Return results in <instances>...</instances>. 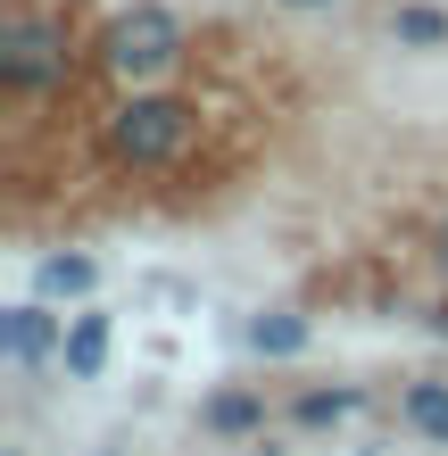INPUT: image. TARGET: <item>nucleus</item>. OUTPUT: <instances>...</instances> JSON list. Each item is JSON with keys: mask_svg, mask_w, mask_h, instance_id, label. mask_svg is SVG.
<instances>
[{"mask_svg": "<svg viewBox=\"0 0 448 456\" xmlns=\"http://www.w3.org/2000/svg\"><path fill=\"white\" fill-rule=\"evenodd\" d=\"M390 34L407 50H440L448 42V0H399V9H390Z\"/></svg>", "mask_w": 448, "mask_h": 456, "instance_id": "obj_11", "label": "nucleus"}, {"mask_svg": "<svg viewBox=\"0 0 448 456\" xmlns=\"http://www.w3.org/2000/svg\"><path fill=\"white\" fill-rule=\"evenodd\" d=\"M59 365H67V382H100V373H109V315H92V307L75 315Z\"/></svg>", "mask_w": 448, "mask_h": 456, "instance_id": "obj_5", "label": "nucleus"}, {"mask_svg": "<svg viewBox=\"0 0 448 456\" xmlns=\"http://www.w3.org/2000/svg\"><path fill=\"white\" fill-rule=\"evenodd\" d=\"M200 423H208L216 440H249V432H266V398H257V390H216V398L200 407Z\"/></svg>", "mask_w": 448, "mask_h": 456, "instance_id": "obj_8", "label": "nucleus"}, {"mask_svg": "<svg viewBox=\"0 0 448 456\" xmlns=\"http://www.w3.org/2000/svg\"><path fill=\"white\" fill-rule=\"evenodd\" d=\"M183 150H191V109L134 84V100L109 117V158H117V167H134V175H158V167H175Z\"/></svg>", "mask_w": 448, "mask_h": 456, "instance_id": "obj_1", "label": "nucleus"}, {"mask_svg": "<svg viewBox=\"0 0 448 456\" xmlns=\"http://www.w3.org/2000/svg\"><path fill=\"white\" fill-rule=\"evenodd\" d=\"M9 456H25V448H9Z\"/></svg>", "mask_w": 448, "mask_h": 456, "instance_id": "obj_14", "label": "nucleus"}, {"mask_svg": "<svg viewBox=\"0 0 448 456\" xmlns=\"http://www.w3.org/2000/svg\"><path fill=\"white\" fill-rule=\"evenodd\" d=\"M67 84V25L42 9H9L0 17V92H50Z\"/></svg>", "mask_w": 448, "mask_h": 456, "instance_id": "obj_3", "label": "nucleus"}, {"mask_svg": "<svg viewBox=\"0 0 448 456\" xmlns=\"http://www.w3.org/2000/svg\"><path fill=\"white\" fill-rule=\"evenodd\" d=\"M183 59V17L167 0H142V9L109 17V34H100V67L117 75V84H158Z\"/></svg>", "mask_w": 448, "mask_h": 456, "instance_id": "obj_2", "label": "nucleus"}, {"mask_svg": "<svg viewBox=\"0 0 448 456\" xmlns=\"http://www.w3.org/2000/svg\"><path fill=\"white\" fill-rule=\"evenodd\" d=\"M399 423H407L415 440L448 448V382H407V398H399Z\"/></svg>", "mask_w": 448, "mask_h": 456, "instance_id": "obj_9", "label": "nucleus"}, {"mask_svg": "<svg viewBox=\"0 0 448 456\" xmlns=\"http://www.w3.org/2000/svg\"><path fill=\"white\" fill-rule=\"evenodd\" d=\"M59 348H67V315H50V299H25V307L0 315V357H9L17 373L50 365Z\"/></svg>", "mask_w": 448, "mask_h": 456, "instance_id": "obj_4", "label": "nucleus"}, {"mask_svg": "<svg viewBox=\"0 0 448 456\" xmlns=\"http://www.w3.org/2000/svg\"><path fill=\"white\" fill-rule=\"evenodd\" d=\"M307 340H315V324H307L299 307H274V315H257V324H249V348H257V357H299Z\"/></svg>", "mask_w": 448, "mask_h": 456, "instance_id": "obj_10", "label": "nucleus"}, {"mask_svg": "<svg viewBox=\"0 0 448 456\" xmlns=\"http://www.w3.org/2000/svg\"><path fill=\"white\" fill-rule=\"evenodd\" d=\"M34 290H42V299H92V290H100V265L84 257V249H59V257H42L34 265Z\"/></svg>", "mask_w": 448, "mask_h": 456, "instance_id": "obj_6", "label": "nucleus"}, {"mask_svg": "<svg viewBox=\"0 0 448 456\" xmlns=\"http://www.w3.org/2000/svg\"><path fill=\"white\" fill-rule=\"evenodd\" d=\"M274 9H299L307 17V9H340V0H274Z\"/></svg>", "mask_w": 448, "mask_h": 456, "instance_id": "obj_13", "label": "nucleus"}, {"mask_svg": "<svg viewBox=\"0 0 448 456\" xmlns=\"http://www.w3.org/2000/svg\"><path fill=\"white\" fill-rule=\"evenodd\" d=\"M357 407H365V390L357 382H332V390H299L291 398V423H299V432H340Z\"/></svg>", "mask_w": 448, "mask_h": 456, "instance_id": "obj_7", "label": "nucleus"}, {"mask_svg": "<svg viewBox=\"0 0 448 456\" xmlns=\"http://www.w3.org/2000/svg\"><path fill=\"white\" fill-rule=\"evenodd\" d=\"M432 265L448 274V216H440V232H432Z\"/></svg>", "mask_w": 448, "mask_h": 456, "instance_id": "obj_12", "label": "nucleus"}]
</instances>
